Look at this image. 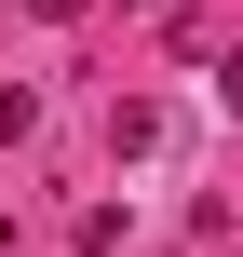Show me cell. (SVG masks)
I'll use <instances>...</instances> for the list:
<instances>
[{"instance_id": "1", "label": "cell", "mask_w": 243, "mask_h": 257, "mask_svg": "<svg viewBox=\"0 0 243 257\" xmlns=\"http://www.w3.org/2000/svg\"><path fill=\"white\" fill-rule=\"evenodd\" d=\"M216 95H230V108H243V54H230V68H216Z\"/></svg>"}, {"instance_id": "2", "label": "cell", "mask_w": 243, "mask_h": 257, "mask_svg": "<svg viewBox=\"0 0 243 257\" xmlns=\"http://www.w3.org/2000/svg\"><path fill=\"white\" fill-rule=\"evenodd\" d=\"M27 14H54V27H68V14H81V0H27Z\"/></svg>"}]
</instances>
